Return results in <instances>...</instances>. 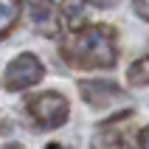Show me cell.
<instances>
[{"instance_id": "6", "label": "cell", "mask_w": 149, "mask_h": 149, "mask_svg": "<svg viewBox=\"0 0 149 149\" xmlns=\"http://www.w3.org/2000/svg\"><path fill=\"white\" fill-rule=\"evenodd\" d=\"M20 14H23L20 0H0V37H6V34L17 25Z\"/></svg>"}, {"instance_id": "11", "label": "cell", "mask_w": 149, "mask_h": 149, "mask_svg": "<svg viewBox=\"0 0 149 149\" xmlns=\"http://www.w3.org/2000/svg\"><path fill=\"white\" fill-rule=\"evenodd\" d=\"M90 6H96V8H113L118 3V0H87Z\"/></svg>"}, {"instance_id": "2", "label": "cell", "mask_w": 149, "mask_h": 149, "mask_svg": "<svg viewBox=\"0 0 149 149\" xmlns=\"http://www.w3.org/2000/svg\"><path fill=\"white\" fill-rule=\"evenodd\" d=\"M25 113L31 116V121L42 130H56L68 121L70 116V104L62 93L56 90H45L37 93V96H28L25 99Z\"/></svg>"}, {"instance_id": "4", "label": "cell", "mask_w": 149, "mask_h": 149, "mask_svg": "<svg viewBox=\"0 0 149 149\" xmlns=\"http://www.w3.org/2000/svg\"><path fill=\"white\" fill-rule=\"evenodd\" d=\"M79 96L96 110H107L118 101H124V90L116 82H107V79H82L79 82Z\"/></svg>"}, {"instance_id": "8", "label": "cell", "mask_w": 149, "mask_h": 149, "mask_svg": "<svg viewBox=\"0 0 149 149\" xmlns=\"http://www.w3.org/2000/svg\"><path fill=\"white\" fill-rule=\"evenodd\" d=\"M127 79H130V84H132V87H143V84H149V56L132 62V68H130Z\"/></svg>"}, {"instance_id": "3", "label": "cell", "mask_w": 149, "mask_h": 149, "mask_svg": "<svg viewBox=\"0 0 149 149\" xmlns=\"http://www.w3.org/2000/svg\"><path fill=\"white\" fill-rule=\"evenodd\" d=\"M45 76V68L34 54H20L6 65V76H3V84L6 90H28Z\"/></svg>"}, {"instance_id": "5", "label": "cell", "mask_w": 149, "mask_h": 149, "mask_svg": "<svg viewBox=\"0 0 149 149\" xmlns=\"http://www.w3.org/2000/svg\"><path fill=\"white\" fill-rule=\"evenodd\" d=\"M127 121L130 116L110 118L104 124H99V130L93 132V149H132L130 138H127Z\"/></svg>"}, {"instance_id": "1", "label": "cell", "mask_w": 149, "mask_h": 149, "mask_svg": "<svg viewBox=\"0 0 149 149\" xmlns=\"http://www.w3.org/2000/svg\"><path fill=\"white\" fill-rule=\"evenodd\" d=\"M65 59L73 68H113L118 62V37L110 25H84L65 42Z\"/></svg>"}, {"instance_id": "12", "label": "cell", "mask_w": 149, "mask_h": 149, "mask_svg": "<svg viewBox=\"0 0 149 149\" xmlns=\"http://www.w3.org/2000/svg\"><path fill=\"white\" fill-rule=\"evenodd\" d=\"M6 149H23V146H20V143H8Z\"/></svg>"}, {"instance_id": "9", "label": "cell", "mask_w": 149, "mask_h": 149, "mask_svg": "<svg viewBox=\"0 0 149 149\" xmlns=\"http://www.w3.org/2000/svg\"><path fill=\"white\" fill-rule=\"evenodd\" d=\"M132 6H135V11H138V17H143L149 23V0H132Z\"/></svg>"}, {"instance_id": "7", "label": "cell", "mask_w": 149, "mask_h": 149, "mask_svg": "<svg viewBox=\"0 0 149 149\" xmlns=\"http://www.w3.org/2000/svg\"><path fill=\"white\" fill-rule=\"evenodd\" d=\"M62 17H65L68 25H79L84 23V3L82 0H62Z\"/></svg>"}, {"instance_id": "10", "label": "cell", "mask_w": 149, "mask_h": 149, "mask_svg": "<svg viewBox=\"0 0 149 149\" xmlns=\"http://www.w3.org/2000/svg\"><path fill=\"white\" fill-rule=\"evenodd\" d=\"M138 149H149V127H143L138 135Z\"/></svg>"}]
</instances>
